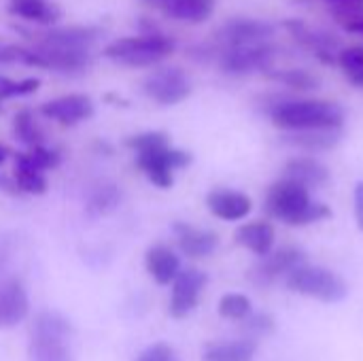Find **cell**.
Here are the masks:
<instances>
[{"label": "cell", "mask_w": 363, "mask_h": 361, "mask_svg": "<svg viewBox=\"0 0 363 361\" xmlns=\"http://www.w3.org/2000/svg\"><path fill=\"white\" fill-rule=\"evenodd\" d=\"M268 79L289 87V89H298V91H313L321 87V79L304 68H287V70H266Z\"/></svg>", "instance_id": "cell-27"}, {"label": "cell", "mask_w": 363, "mask_h": 361, "mask_svg": "<svg viewBox=\"0 0 363 361\" xmlns=\"http://www.w3.org/2000/svg\"><path fill=\"white\" fill-rule=\"evenodd\" d=\"M253 313L251 300L245 294H225L219 300V315L230 321H242Z\"/></svg>", "instance_id": "cell-30"}, {"label": "cell", "mask_w": 363, "mask_h": 361, "mask_svg": "<svg viewBox=\"0 0 363 361\" xmlns=\"http://www.w3.org/2000/svg\"><path fill=\"white\" fill-rule=\"evenodd\" d=\"M15 164H21V166H30L34 170H51L60 164V153L57 151H51V149H45L43 145L38 147H30L28 153H17L15 157Z\"/></svg>", "instance_id": "cell-29"}, {"label": "cell", "mask_w": 363, "mask_h": 361, "mask_svg": "<svg viewBox=\"0 0 363 361\" xmlns=\"http://www.w3.org/2000/svg\"><path fill=\"white\" fill-rule=\"evenodd\" d=\"M245 321V330L251 332V334H270L274 332V319L270 315H249L242 319Z\"/></svg>", "instance_id": "cell-37"}, {"label": "cell", "mask_w": 363, "mask_h": 361, "mask_svg": "<svg viewBox=\"0 0 363 361\" xmlns=\"http://www.w3.org/2000/svg\"><path fill=\"white\" fill-rule=\"evenodd\" d=\"M349 79H351V83H353V85H357V87H363V68L359 70V72L351 74Z\"/></svg>", "instance_id": "cell-41"}, {"label": "cell", "mask_w": 363, "mask_h": 361, "mask_svg": "<svg viewBox=\"0 0 363 361\" xmlns=\"http://www.w3.org/2000/svg\"><path fill=\"white\" fill-rule=\"evenodd\" d=\"M143 89L153 102L162 106H172V104L183 102L191 94V81L181 68L168 66V68L153 70L145 79Z\"/></svg>", "instance_id": "cell-7"}, {"label": "cell", "mask_w": 363, "mask_h": 361, "mask_svg": "<svg viewBox=\"0 0 363 361\" xmlns=\"http://www.w3.org/2000/svg\"><path fill=\"white\" fill-rule=\"evenodd\" d=\"M15 181H17V185H19V189L23 194L43 196L47 191V179L43 177L40 170H34L30 166L15 164Z\"/></svg>", "instance_id": "cell-31"}, {"label": "cell", "mask_w": 363, "mask_h": 361, "mask_svg": "<svg viewBox=\"0 0 363 361\" xmlns=\"http://www.w3.org/2000/svg\"><path fill=\"white\" fill-rule=\"evenodd\" d=\"M328 2H330V0H328Z\"/></svg>", "instance_id": "cell-43"}, {"label": "cell", "mask_w": 363, "mask_h": 361, "mask_svg": "<svg viewBox=\"0 0 363 361\" xmlns=\"http://www.w3.org/2000/svg\"><path fill=\"white\" fill-rule=\"evenodd\" d=\"M9 153H11V151H9V147H4V145L0 143V166H2L4 162H6V157H9Z\"/></svg>", "instance_id": "cell-42"}, {"label": "cell", "mask_w": 363, "mask_h": 361, "mask_svg": "<svg viewBox=\"0 0 363 361\" xmlns=\"http://www.w3.org/2000/svg\"><path fill=\"white\" fill-rule=\"evenodd\" d=\"M13 132H15V136H17L23 145H28V147H38V145H43V140H45L43 130L38 128V123L34 121L32 111H28V109H21V111L13 117Z\"/></svg>", "instance_id": "cell-28"}, {"label": "cell", "mask_w": 363, "mask_h": 361, "mask_svg": "<svg viewBox=\"0 0 363 361\" xmlns=\"http://www.w3.org/2000/svg\"><path fill=\"white\" fill-rule=\"evenodd\" d=\"M72 336L70 321L55 311L36 315L30 338V361H74L68 340Z\"/></svg>", "instance_id": "cell-3"}, {"label": "cell", "mask_w": 363, "mask_h": 361, "mask_svg": "<svg viewBox=\"0 0 363 361\" xmlns=\"http://www.w3.org/2000/svg\"><path fill=\"white\" fill-rule=\"evenodd\" d=\"M136 361H179V357L168 343H155L147 347Z\"/></svg>", "instance_id": "cell-36"}, {"label": "cell", "mask_w": 363, "mask_h": 361, "mask_svg": "<svg viewBox=\"0 0 363 361\" xmlns=\"http://www.w3.org/2000/svg\"><path fill=\"white\" fill-rule=\"evenodd\" d=\"M30 313V300L17 279L0 283V328H15Z\"/></svg>", "instance_id": "cell-15"}, {"label": "cell", "mask_w": 363, "mask_h": 361, "mask_svg": "<svg viewBox=\"0 0 363 361\" xmlns=\"http://www.w3.org/2000/svg\"><path fill=\"white\" fill-rule=\"evenodd\" d=\"M283 143L317 153L330 151L340 143V128H315V130H291L281 136Z\"/></svg>", "instance_id": "cell-19"}, {"label": "cell", "mask_w": 363, "mask_h": 361, "mask_svg": "<svg viewBox=\"0 0 363 361\" xmlns=\"http://www.w3.org/2000/svg\"><path fill=\"white\" fill-rule=\"evenodd\" d=\"M266 213L287 226H308L332 217V211L325 204L311 200L306 185L287 177L268 189Z\"/></svg>", "instance_id": "cell-1"}, {"label": "cell", "mask_w": 363, "mask_h": 361, "mask_svg": "<svg viewBox=\"0 0 363 361\" xmlns=\"http://www.w3.org/2000/svg\"><path fill=\"white\" fill-rule=\"evenodd\" d=\"M342 28H345L347 32H353V34H362V36H363V17L355 19V21H349V23H345Z\"/></svg>", "instance_id": "cell-40"}, {"label": "cell", "mask_w": 363, "mask_h": 361, "mask_svg": "<svg viewBox=\"0 0 363 361\" xmlns=\"http://www.w3.org/2000/svg\"><path fill=\"white\" fill-rule=\"evenodd\" d=\"M277 57V47L270 43L223 47L217 55L219 68L225 74H249L255 70H270Z\"/></svg>", "instance_id": "cell-6"}, {"label": "cell", "mask_w": 363, "mask_h": 361, "mask_svg": "<svg viewBox=\"0 0 363 361\" xmlns=\"http://www.w3.org/2000/svg\"><path fill=\"white\" fill-rule=\"evenodd\" d=\"M136 164H138V168L145 172V177H147L153 185H157V187H162V189H168V187H172V183H174L172 170L189 166V164H191V155H189L187 151L172 149V147L168 145V147H164V149L138 153Z\"/></svg>", "instance_id": "cell-8"}, {"label": "cell", "mask_w": 363, "mask_h": 361, "mask_svg": "<svg viewBox=\"0 0 363 361\" xmlns=\"http://www.w3.org/2000/svg\"><path fill=\"white\" fill-rule=\"evenodd\" d=\"M285 177L306 187H319L330 181V168L317 157H291L285 164Z\"/></svg>", "instance_id": "cell-23"}, {"label": "cell", "mask_w": 363, "mask_h": 361, "mask_svg": "<svg viewBox=\"0 0 363 361\" xmlns=\"http://www.w3.org/2000/svg\"><path fill=\"white\" fill-rule=\"evenodd\" d=\"M174 51V40L162 32H145L108 43L104 55L123 66H153Z\"/></svg>", "instance_id": "cell-4"}, {"label": "cell", "mask_w": 363, "mask_h": 361, "mask_svg": "<svg viewBox=\"0 0 363 361\" xmlns=\"http://www.w3.org/2000/svg\"><path fill=\"white\" fill-rule=\"evenodd\" d=\"M206 206L208 211L223 219V221H240L245 219L251 209L253 202L247 194L242 191H234V189H215L206 196Z\"/></svg>", "instance_id": "cell-17"}, {"label": "cell", "mask_w": 363, "mask_h": 361, "mask_svg": "<svg viewBox=\"0 0 363 361\" xmlns=\"http://www.w3.org/2000/svg\"><path fill=\"white\" fill-rule=\"evenodd\" d=\"M26 53H28L26 47L2 43V45H0V64H15V62H21V64H23Z\"/></svg>", "instance_id": "cell-38"}, {"label": "cell", "mask_w": 363, "mask_h": 361, "mask_svg": "<svg viewBox=\"0 0 363 361\" xmlns=\"http://www.w3.org/2000/svg\"><path fill=\"white\" fill-rule=\"evenodd\" d=\"M15 30L26 34V38H32L36 45L66 47V49H87L102 34V30L96 26H64V28H49L43 32H30L23 28H15Z\"/></svg>", "instance_id": "cell-10"}, {"label": "cell", "mask_w": 363, "mask_h": 361, "mask_svg": "<svg viewBox=\"0 0 363 361\" xmlns=\"http://www.w3.org/2000/svg\"><path fill=\"white\" fill-rule=\"evenodd\" d=\"M257 353V345L249 338L238 340H221L204 347V361H253Z\"/></svg>", "instance_id": "cell-25"}, {"label": "cell", "mask_w": 363, "mask_h": 361, "mask_svg": "<svg viewBox=\"0 0 363 361\" xmlns=\"http://www.w3.org/2000/svg\"><path fill=\"white\" fill-rule=\"evenodd\" d=\"M206 274L198 268H185L172 281V296H170V315L174 319L187 317L200 302V294L206 287Z\"/></svg>", "instance_id": "cell-11"}, {"label": "cell", "mask_w": 363, "mask_h": 361, "mask_svg": "<svg viewBox=\"0 0 363 361\" xmlns=\"http://www.w3.org/2000/svg\"><path fill=\"white\" fill-rule=\"evenodd\" d=\"M287 287L300 296L317 298V300L328 302V304L342 302L349 296L347 281L340 274H336L323 266L300 264L298 268H294L287 274Z\"/></svg>", "instance_id": "cell-5"}, {"label": "cell", "mask_w": 363, "mask_h": 361, "mask_svg": "<svg viewBox=\"0 0 363 361\" xmlns=\"http://www.w3.org/2000/svg\"><path fill=\"white\" fill-rule=\"evenodd\" d=\"M9 13L38 26H53L62 15L49 0H9Z\"/></svg>", "instance_id": "cell-24"}, {"label": "cell", "mask_w": 363, "mask_h": 361, "mask_svg": "<svg viewBox=\"0 0 363 361\" xmlns=\"http://www.w3.org/2000/svg\"><path fill=\"white\" fill-rule=\"evenodd\" d=\"M149 4L162 9L168 17L187 23H202L215 11V0H149Z\"/></svg>", "instance_id": "cell-21"}, {"label": "cell", "mask_w": 363, "mask_h": 361, "mask_svg": "<svg viewBox=\"0 0 363 361\" xmlns=\"http://www.w3.org/2000/svg\"><path fill=\"white\" fill-rule=\"evenodd\" d=\"M332 15L338 23H349L363 17V0H330Z\"/></svg>", "instance_id": "cell-34"}, {"label": "cell", "mask_w": 363, "mask_h": 361, "mask_svg": "<svg viewBox=\"0 0 363 361\" xmlns=\"http://www.w3.org/2000/svg\"><path fill=\"white\" fill-rule=\"evenodd\" d=\"M274 128L283 132L315 130V128H342L345 109L328 100H277L266 106Z\"/></svg>", "instance_id": "cell-2"}, {"label": "cell", "mask_w": 363, "mask_h": 361, "mask_svg": "<svg viewBox=\"0 0 363 361\" xmlns=\"http://www.w3.org/2000/svg\"><path fill=\"white\" fill-rule=\"evenodd\" d=\"M125 145H128L130 149H134L136 153L155 151V149L168 147V134H166V132H143V134L130 136V138L125 140Z\"/></svg>", "instance_id": "cell-33"}, {"label": "cell", "mask_w": 363, "mask_h": 361, "mask_svg": "<svg viewBox=\"0 0 363 361\" xmlns=\"http://www.w3.org/2000/svg\"><path fill=\"white\" fill-rule=\"evenodd\" d=\"M277 28L270 21L264 19H249V17H238L225 21L217 32L215 38L223 47H240V45H257V43H268L274 36Z\"/></svg>", "instance_id": "cell-9"}, {"label": "cell", "mask_w": 363, "mask_h": 361, "mask_svg": "<svg viewBox=\"0 0 363 361\" xmlns=\"http://www.w3.org/2000/svg\"><path fill=\"white\" fill-rule=\"evenodd\" d=\"M119 200H121L119 185H115V183H100V185H96L89 191L85 211H87L89 217H100V215L111 213L119 204Z\"/></svg>", "instance_id": "cell-26"}, {"label": "cell", "mask_w": 363, "mask_h": 361, "mask_svg": "<svg viewBox=\"0 0 363 361\" xmlns=\"http://www.w3.org/2000/svg\"><path fill=\"white\" fill-rule=\"evenodd\" d=\"M234 238H236V243L240 247H245L251 253L264 257L274 247V228L268 221H251V223L240 226L236 230Z\"/></svg>", "instance_id": "cell-22"}, {"label": "cell", "mask_w": 363, "mask_h": 361, "mask_svg": "<svg viewBox=\"0 0 363 361\" xmlns=\"http://www.w3.org/2000/svg\"><path fill=\"white\" fill-rule=\"evenodd\" d=\"M34 49L40 57V68L77 72V70H85L91 62L87 49H66V47H49V45H36Z\"/></svg>", "instance_id": "cell-18"}, {"label": "cell", "mask_w": 363, "mask_h": 361, "mask_svg": "<svg viewBox=\"0 0 363 361\" xmlns=\"http://www.w3.org/2000/svg\"><path fill=\"white\" fill-rule=\"evenodd\" d=\"M145 266L157 285H170L181 272L179 255L166 245H153L145 255Z\"/></svg>", "instance_id": "cell-20"}, {"label": "cell", "mask_w": 363, "mask_h": 361, "mask_svg": "<svg viewBox=\"0 0 363 361\" xmlns=\"http://www.w3.org/2000/svg\"><path fill=\"white\" fill-rule=\"evenodd\" d=\"M285 28L291 32V36H294L302 47H306L308 51H313V55L319 57L323 64H336V55H334V53L338 51L340 40H338L334 34L313 30V28H308L306 23L298 21V19H287V21H285Z\"/></svg>", "instance_id": "cell-13"}, {"label": "cell", "mask_w": 363, "mask_h": 361, "mask_svg": "<svg viewBox=\"0 0 363 361\" xmlns=\"http://www.w3.org/2000/svg\"><path fill=\"white\" fill-rule=\"evenodd\" d=\"M174 234H177V245L179 249L194 260L208 257L217 251L219 247V236L211 230H200L189 223H174Z\"/></svg>", "instance_id": "cell-16"}, {"label": "cell", "mask_w": 363, "mask_h": 361, "mask_svg": "<svg viewBox=\"0 0 363 361\" xmlns=\"http://www.w3.org/2000/svg\"><path fill=\"white\" fill-rule=\"evenodd\" d=\"M336 62L340 64V68L345 70L347 77L359 72L363 68V47L362 45H353V47H347V49H340Z\"/></svg>", "instance_id": "cell-35"}, {"label": "cell", "mask_w": 363, "mask_h": 361, "mask_svg": "<svg viewBox=\"0 0 363 361\" xmlns=\"http://www.w3.org/2000/svg\"><path fill=\"white\" fill-rule=\"evenodd\" d=\"M355 219L357 228L363 232V181L355 185Z\"/></svg>", "instance_id": "cell-39"}, {"label": "cell", "mask_w": 363, "mask_h": 361, "mask_svg": "<svg viewBox=\"0 0 363 361\" xmlns=\"http://www.w3.org/2000/svg\"><path fill=\"white\" fill-rule=\"evenodd\" d=\"M40 113L62 126H77L79 121H85L94 115V102L85 94H68L45 102L40 106Z\"/></svg>", "instance_id": "cell-12"}, {"label": "cell", "mask_w": 363, "mask_h": 361, "mask_svg": "<svg viewBox=\"0 0 363 361\" xmlns=\"http://www.w3.org/2000/svg\"><path fill=\"white\" fill-rule=\"evenodd\" d=\"M40 87V79H21V81H15V79H9L4 74H0V104L9 98H15V96H28V94H34L36 89Z\"/></svg>", "instance_id": "cell-32"}, {"label": "cell", "mask_w": 363, "mask_h": 361, "mask_svg": "<svg viewBox=\"0 0 363 361\" xmlns=\"http://www.w3.org/2000/svg\"><path fill=\"white\" fill-rule=\"evenodd\" d=\"M304 262H306V253L300 247H283L277 253L264 255V262L253 268L251 277L259 285L272 283V281H277L281 277H287L294 268H298Z\"/></svg>", "instance_id": "cell-14"}]
</instances>
